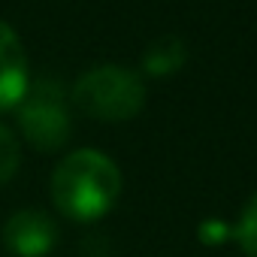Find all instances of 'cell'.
Returning <instances> with one entry per match:
<instances>
[{
  "mask_svg": "<svg viewBox=\"0 0 257 257\" xmlns=\"http://www.w3.org/2000/svg\"><path fill=\"white\" fill-rule=\"evenodd\" d=\"M73 103L82 115L97 121H131L146 106V85L140 73L106 64L88 70L76 82Z\"/></svg>",
  "mask_w": 257,
  "mask_h": 257,
  "instance_id": "obj_2",
  "label": "cell"
},
{
  "mask_svg": "<svg viewBox=\"0 0 257 257\" xmlns=\"http://www.w3.org/2000/svg\"><path fill=\"white\" fill-rule=\"evenodd\" d=\"M4 245L16 257H46L58 245V224L40 209H19L4 224Z\"/></svg>",
  "mask_w": 257,
  "mask_h": 257,
  "instance_id": "obj_4",
  "label": "cell"
},
{
  "mask_svg": "<svg viewBox=\"0 0 257 257\" xmlns=\"http://www.w3.org/2000/svg\"><path fill=\"white\" fill-rule=\"evenodd\" d=\"M28 55L19 34L0 19V112L16 109L28 91Z\"/></svg>",
  "mask_w": 257,
  "mask_h": 257,
  "instance_id": "obj_5",
  "label": "cell"
},
{
  "mask_svg": "<svg viewBox=\"0 0 257 257\" xmlns=\"http://www.w3.org/2000/svg\"><path fill=\"white\" fill-rule=\"evenodd\" d=\"M19 158H22V149H19V140L10 127L0 124V188H4L16 170H19Z\"/></svg>",
  "mask_w": 257,
  "mask_h": 257,
  "instance_id": "obj_8",
  "label": "cell"
},
{
  "mask_svg": "<svg viewBox=\"0 0 257 257\" xmlns=\"http://www.w3.org/2000/svg\"><path fill=\"white\" fill-rule=\"evenodd\" d=\"M16 112H19L22 134L34 149L58 152L70 140V112H67L64 91L58 82L40 79L37 85H28Z\"/></svg>",
  "mask_w": 257,
  "mask_h": 257,
  "instance_id": "obj_3",
  "label": "cell"
},
{
  "mask_svg": "<svg viewBox=\"0 0 257 257\" xmlns=\"http://www.w3.org/2000/svg\"><path fill=\"white\" fill-rule=\"evenodd\" d=\"M185 61H188V49L179 37H161L143 52V67L152 76H170L182 70Z\"/></svg>",
  "mask_w": 257,
  "mask_h": 257,
  "instance_id": "obj_6",
  "label": "cell"
},
{
  "mask_svg": "<svg viewBox=\"0 0 257 257\" xmlns=\"http://www.w3.org/2000/svg\"><path fill=\"white\" fill-rule=\"evenodd\" d=\"M233 236H236L239 248L248 257H257V194L245 203V209L239 215V224L233 227Z\"/></svg>",
  "mask_w": 257,
  "mask_h": 257,
  "instance_id": "obj_7",
  "label": "cell"
},
{
  "mask_svg": "<svg viewBox=\"0 0 257 257\" xmlns=\"http://www.w3.org/2000/svg\"><path fill=\"white\" fill-rule=\"evenodd\" d=\"M121 197V170L115 161L94 149L67 155L52 173V203L73 221L103 218Z\"/></svg>",
  "mask_w": 257,
  "mask_h": 257,
  "instance_id": "obj_1",
  "label": "cell"
}]
</instances>
